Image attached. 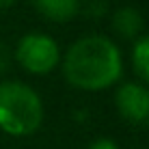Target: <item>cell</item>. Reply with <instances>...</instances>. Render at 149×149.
Here are the masks:
<instances>
[{
	"label": "cell",
	"instance_id": "277c9868",
	"mask_svg": "<svg viewBox=\"0 0 149 149\" xmlns=\"http://www.w3.org/2000/svg\"><path fill=\"white\" fill-rule=\"evenodd\" d=\"M119 115L130 123H147L149 119V89L141 82H123L115 93Z\"/></svg>",
	"mask_w": 149,
	"mask_h": 149
},
{
	"label": "cell",
	"instance_id": "ba28073f",
	"mask_svg": "<svg viewBox=\"0 0 149 149\" xmlns=\"http://www.w3.org/2000/svg\"><path fill=\"white\" fill-rule=\"evenodd\" d=\"M108 9V0H86L84 4V13L91 17H102Z\"/></svg>",
	"mask_w": 149,
	"mask_h": 149
},
{
	"label": "cell",
	"instance_id": "6da1fadb",
	"mask_svg": "<svg viewBox=\"0 0 149 149\" xmlns=\"http://www.w3.org/2000/svg\"><path fill=\"white\" fill-rule=\"evenodd\" d=\"M61 67L71 86L104 91L123 76V56L119 45L106 35H84L61 56Z\"/></svg>",
	"mask_w": 149,
	"mask_h": 149
},
{
	"label": "cell",
	"instance_id": "8fae6325",
	"mask_svg": "<svg viewBox=\"0 0 149 149\" xmlns=\"http://www.w3.org/2000/svg\"><path fill=\"white\" fill-rule=\"evenodd\" d=\"M15 0H0V11H4V9H9Z\"/></svg>",
	"mask_w": 149,
	"mask_h": 149
},
{
	"label": "cell",
	"instance_id": "7c38bea8",
	"mask_svg": "<svg viewBox=\"0 0 149 149\" xmlns=\"http://www.w3.org/2000/svg\"><path fill=\"white\" fill-rule=\"evenodd\" d=\"M147 123H149V119H147Z\"/></svg>",
	"mask_w": 149,
	"mask_h": 149
},
{
	"label": "cell",
	"instance_id": "5b68a950",
	"mask_svg": "<svg viewBox=\"0 0 149 149\" xmlns=\"http://www.w3.org/2000/svg\"><path fill=\"white\" fill-rule=\"evenodd\" d=\"M33 4L50 22H69L80 13L82 0H33Z\"/></svg>",
	"mask_w": 149,
	"mask_h": 149
},
{
	"label": "cell",
	"instance_id": "7a4b0ae2",
	"mask_svg": "<svg viewBox=\"0 0 149 149\" xmlns=\"http://www.w3.org/2000/svg\"><path fill=\"white\" fill-rule=\"evenodd\" d=\"M41 95L26 82L0 80V130L9 136H30L43 123Z\"/></svg>",
	"mask_w": 149,
	"mask_h": 149
},
{
	"label": "cell",
	"instance_id": "3957f363",
	"mask_svg": "<svg viewBox=\"0 0 149 149\" xmlns=\"http://www.w3.org/2000/svg\"><path fill=\"white\" fill-rule=\"evenodd\" d=\"M61 48L45 33H28L15 45V61L28 74L45 76L61 65Z\"/></svg>",
	"mask_w": 149,
	"mask_h": 149
},
{
	"label": "cell",
	"instance_id": "9c48e42d",
	"mask_svg": "<svg viewBox=\"0 0 149 149\" xmlns=\"http://www.w3.org/2000/svg\"><path fill=\"white\" fill-rule=\"evenodd\" d=\"M9 65H11V50L7 48V43L0 41V78L7 74Z\"/></svg>",
	"mask_w": 149,
	"mask_h": 149
},
{
	"label": "cell",
	"instance_id": "30bf717a",
	"mask_svg": "<svg viewBox=\"0 0 149 149\" xmlns=\"http://www.w3.org/2000/svg\"><path fill=\"white\" fill-rule=\"evenodd\" d=\"M86 149H119V145H117V141H112V138H108V136H100V138H95Z\"/></svg>",
	"mask_w": 149,
	"mask_h": 149
},
{
	"label": "cell",
	"instance_id": "52a82bcc",
	"mask_svg": "<svg viewBox=\"0 0 149 149\" xmlns=\"http://www.w3.org/2000/svg\"><path fill=\"white\" fill-rule=\"evenodd\" d=\"M132 65H134V71L138 74V78L149 84V33L134 39V45H132Z\"/></svg>",
	"mask_w": 149,
	"mask_h": 149
},
{
	"label": "cell",
	"instance_id": "8992f818",
	"mask_svg": "<svg viewBox=\"0 0 149 149\" xmlns=\"http://www.w3.org/2000/svg\"><path fill=\"white\" fill-rule=\"evenodd\" d=\"M143 24H145V19L134 7H119L112 13V28L123 39H138Z\"/></svg>",
	"mask_w": 149,
	"mask_h": 149
}]
</instances>
